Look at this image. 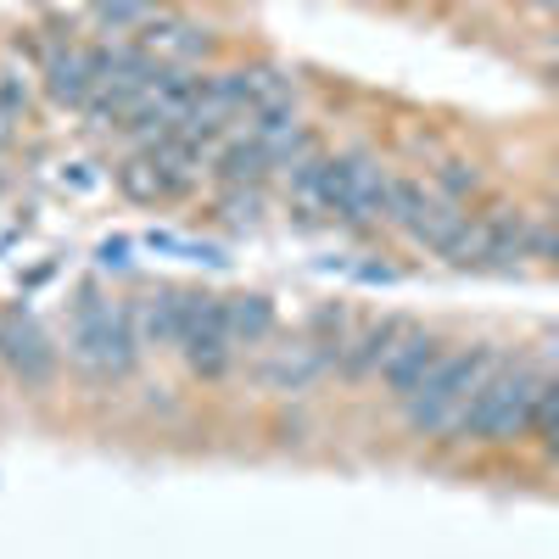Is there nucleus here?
<instances>
[{"instance_id": "nucleus-12", "label": "nucleus", "mask_w": 559, "mask_h": 559, "mask_svg": "<svg viewBox=\"0 0 559 559\" xmlns=\"http://www.w3.org/2000/svg\"><path fill=\"white\" fill-rule=\"evenodd\" d=\"M179 313H185V297L179 292H152L129 308L134 331H140V347H174L179 342Z\"/></svg>"}, {"instance_id": "nucleus-8", "label": "nucleus", "mask_w": 559, "mask_h": 559, "mask_svg": "<svg viewBox=\"0 0 559 559\" xmlns=\"http://www.w3.org/2000/svg\"><path fill=\"white\" fill-rule=\"evenodd\" d=\"M408 331H414V324H403V319H381V324H369V331L347 336V347H342V376H353V381L381 376Z\"/></svg>"}, {"instance_id": "nucleus-18", "label": "nucleus", "mask_w": 559, "mask_h": 559, "mask_svg": "<svg viewBox=\"0 0 559 559\" xmlns=\"http://www.w3.org/2000/svg\"><path fill=\"white\" fill-rule=\"evenodd\" d=\"M102 23H112V28H140L152 17V0H102Z\"/></svg>"}, {"instance_id": "nucleus-1", "label": "nucleus", "mask_w": 559, "mask_h": 559, "mask_svg": "<svg viewBox=\"0 0 559 559\" xmlns=\"http://www.w3.org/2000/svg\"><path fill=\"white\" fill-rule=\"evenodd\" d=\"M498 353H442L437 369L403 397V419L414 437H437V442H459V426L471 403L481 397V386L498 376Z\"/></svg>"}, {"instance_id": "nucleus-13", "label": "nucleus", "mask_w": 559, "mask_h": 559, "mask_svg": "<svg viewBox=\"0 0 559 559\" xmlns=\"http://www.w3.org/2000/svg\"><path fill=\"white\" fill-rule=\"evenodd\" d=\"M241 90H247V118L252 112H297V84L274 68H252L241 73Z\"/></svg>"}, {"instance_id": "nucleus-6", "label": "nucleus", "mask_w": 559, "mask_h": 559, "mask_svg": "<svg viewBox=\"0 0 559 559\" xmlns=\"http://www.w3.org/2000/svg\"><path fill=\"white\" fill-rule=\"evenodd\" d=\"M0 364H7L23 386H45L57 369V347L28 313H7L0 319Z\"/></svg>"}, {"instance_id": "nucleus-3", "label": "nucleus", "mask_w": 559, "mask_h": 559, "mask_svg": "<svg viewBox=\"0 0 559 559\" xmlns=\"http://www.w3.org/2000/svg\"><path fill=\"white\" fill-rule=\"evenodd\" d=\"M68 353H73V364L84 369V376H96V381L129 376L134 353H140V331H134L129 308H112V302H102L96 292H84L79 308H73Z\"/></svg>"}, {"instance_id": "nucleus-4", "label": "nucleus", "mask_w": 559, "mask_h": 559, "mask_svg": "<svg viewBox=\"0 0 559 559\" xmlns=\"http://www.w3.org/2000/svg\"><path fill=\"white\" fill-rule=\"evenodd\" d=\"M464 218H471L464 202H453L448 191H437V185L426 191V185H414V179H392V213H386V224H397L408 241L442 252Z\"/></svg>"}, {"instance_id": "nucleus-17", "label": "nucleus", "mask_w": 559, "mask_h": 559, "mask_svg": "<svg viewBox=\"0 0 559 559\" xmlns=\"http://www.w3.org/2000/svg\"><path fill=\"white\" fill-rule=\"evenodd\" d=\"M537 431H543V453L559 459V381H548V392L537 403Z\"/></svg>"}, {"instance_id": "nucleus-9", "label": "nucleus", "mask_w": 559, "mask_h": 559, "mask_svg": "<svg viewBox=\"0 0 559 559\" xmlns=\"http://www.w3.org/2000/svg\"><path fill=\"white\" fill-rule=\"evenodd\" d=\"M437 358H442V342L431 336V331H408L403 342H397V353H392V364L381 369V381H386V392L403 403L419 381H426L431 376V369H437Z\"/></svg>"}, {"instance_id": "nucleus-10", "label": "nucleus", "mask_w": 559, "mask_h": 559, "mask_svg": "<svg viewBox=\"0 0 559 559\" xmlns=\"http://www.w3.org/2000/svg\"><path fill=\"white\" fill-rule=\"evenodd\" d=\"M324 369H331V353H324L313 336H302V342H286L269 364H263V381L274 386V392H302L308 381H319Z\"/></svg>"}, {"instance_id": "nucleus-7", "label": "nucleus", "mask_w": 559, "mask_h": 559, "mask_svg": "<svg viewBox=\"0 0 559 559\" xmlns=\"http://www.w3.org/2000/svg\"><path fill=\"white\" fill-rule=\"evenodd\" d=\"M45 90L68 107H90V96L102 90V51H79V45L51 51L45 57Z\"/></svg>"}, {"instance_id": "nucleus-14", "label": "nucleus", "mask_w": 559, "mask_h": 559, "mask_svg": "<svg viewBox=\"0 0 559 559\" xmlns=\"http://www.w3.org/2000/svg\"><path fill=\"white\" fill-rule=\"evenodd\" d=\"M118 185H123V197H134V202H163V197H174V191H179V185L168 179V168H163L152 152L129 157V163L118 168Z\"/></svg>"}, {"instance_id": "nucleus-16", "label": "nucleus", "mask_w": 559, "mask_h": 559, "mask_svg": "<svg viewBox=\"0 0 559 559\" xmlns=\"http://www.w3.org/2000/svg\"><path fill=\"white\" fill-rule=\"evenodd\" d=\"M487 252H492V224L487 218H464L453 229V241L442 247V258L453 269H487Z\"/></svg>"}, {"instance_id": "nucleus-22", "label": "nucleus", "mask_w": 559, "mask_h": 559, "mask_svg": "<svg viewBox=\"0 0 559 559\" xmlns=\"http://www.w3.org/2000/svg\"><path fill=\"white\" fill-rule=\"evenodd\" d=\"M532 7H543V12H554V17H559V0H532Z\"/></svg>"}, {"instance_id": "nucleus-2", "label": "nucleus", "mask_w": 559, "mask_h": 559, "mask_svg": "<svg viewBox=\"0 0 559 559\" xmlns=\"http://www.w3.org/2000/svg\"><path fill=\"white\" fill-rule=\"evenodd\" d=\"M543 392H548V381L532 364H498V376L481 386V397L464 414L459 442H521L537 426Z\"/></svg>"}, {"instance_id": "nucleus-5", "label": "nucleus", "mask_w": 559, "mask_h": 559, "mask_svg": "<svg viewBox=\"0 0 559 559\" xmlns=\"http://www.w3.org/2000/svg\"><path fill=\"white\" fill-rule=\"evenodd\" d=\"M185 364L197 369L202 381H218L229 376V364H236V336H229V319H224V302L218 297H185V313H179V342Z\"/></svg>"}, {"instance_id": "nucleus-21", "label": "nucleus", "mask_w": 559, "mask_h": 559, "mask_svg": "<svg viewBox=\"0 0 559 559\" xmlns=\"http://www.w3.org/2000/svg\"><path fill=\"white\" fill-rule=\"evenodd\" d=\"M102 269H129V241L123 236L102 241Z\"/></svg>"}, {"instance_id": "nucleus-20", "label": "nucleus", "mask_w": 559, "mask_h": 559, "mask_svg": "<svg viewBox=\"0 0 559 559\" xmlns=\"http://www.w3.org/2000/svg\"><path fill=\"white\" fill-rule=\"evenodd\" d=\"M437 191H448L453 202H464L471 191H481V174H476L471 163H448V168H442V179H437Z\"/></svg>"}, {"instance_id": "nucleus-15", "label": "nucleus", "mask_w": 559, "mask_h": 559, "mask_svg": "<svg viewBox=\"0 0 559 559\" xmlns=\"http://www.w3.org/2000/svg\"><path fill=\"white\" fill-rule=\"evenodd\" d=\"M224 319H229V336H236V347H258V342H269V331H274V313H269L263 297H229V302H224Z\"/></svg>"}, {"instance_id": "nucleus-19", "label": "nucleus", "mask_w": 559, "mask_h": 559, "mask_svg": "<svg viewBox=\"0 0 559 559\" xmlns=\"http://www.w3.org/2000/svg\"><path fill=\"white\" fill-rule=\"evenodd\" d=\"M224 213L236 218V224H252L263 213V197H258V185H229L224 191Z\"/></svg>"}, {"instance_id": "nucleus-11", "label": "nucleus", "mask_w": 559, "mask_h": 559, "mask_svg": "<svg viewBox=\"0 0 559 559\" xmlns=\"http://www.w3.org/2000/svg\"><path fill=\"white\" fill-rule=\"evenodd\" d=\"M140 45H146L152 57H168V62H197L207 57V34L191 28V23H174V17H146L140 23Z\"/></svg>"}, {"instance_id": "nucleus-23", "label": "nucleus", "mask_w": 559, "mask_h": 559, "mask_svg": "<svg viewBox=\"0 0 559 559\" xmlns=\"http://www.w3.org/2000/svg\"><path fill=\"white\" fill-rule=\"evenodd\" d=\"M554 51H559V34H554Z\"/></svg>"}]
</instances>
